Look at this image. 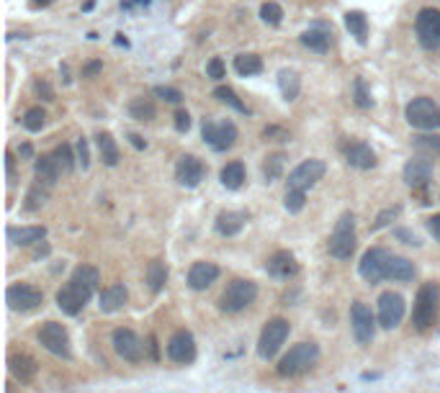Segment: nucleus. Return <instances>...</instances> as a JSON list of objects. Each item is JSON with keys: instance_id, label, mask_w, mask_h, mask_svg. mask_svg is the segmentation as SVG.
Wrapping results in <instances>:
<instances>
[{"instance_id": "a19ab883", "label": "nucleus", "mask_w": 440, "mask_h": 393, "mask_svg": "<svg viewBox=\"0 0 440 393\" xmlns=\"http://www.w3.org/2000/svg\"><path fill=\"white\" fill-rule=\"evenodd\" d=\"M214 98L216 101H222V103H227V106H232L234 110H240V113H248V106L237 98V93H234L232 87L229 85H219V87H214Z\"/></svg>"}, {"instance_id": "aec40b11", "label": "nucleus", "mask_w": 440, "mask_h": 393, "mask_svg": "<svg viewBox=\"0 0 440 393\" xmlns=\"http://www.w3.org/2000/svg\"><path fill=\"white\" fill-rule=\"evenodd\" d=\"M265 270H268V276L278 278V280H288V278H294L299 273V262L291 252L281 250L265 262Z\"/></svg>"}, {"instance_id": "f8f14e48", "label": "nucleus", "mask_w": 440, "mask_h": 393, "mask_svg": "<svg viewBox=\"0 0 440 393\" xmlns=\"http://www.w3.org/2000/svg\"><path fill=\"white\" fill-rule=\"evenodd\" d=\"M404 311H407V303L402 299L399 293L394 291H386L381 293V299H378V324L384 327V329H397L404 319Z\"/></svg>"}, {"instance_id": "4be33fe9", "label": "nucleus", "mask_w": 440, "mask_h": 393, "mask_svg": "<svg viewBox=\"0 0 440 393\" xmlns=\"http://www.w3.org/2000/svg\"><path fill=\"white\" fill-rule=\"evenodd\" d=\"M345 159H348V165L355 167V170H371V167H376V155H374V150H371L369 144H363V142L345 144Z\"/></svg>"}, {"instance_id": "cd10ccee", "label": "nucleus", "mask_w": 440, "mask_h": 393, "mask_svg": "<svg viewBox=\"0 0 440 393\" xmlns=\"http://www.w3.org/2000/svg\"><path fill=\"white\" fill-rule=\"evenodd\" d=\"M345 29L350 31V36L358 39V44H366L369 39V18L363 10H348L345 13Z\"/></svg>"}, {"instance_id": "bf43d9fd", "label": "nucleus", "mask_w": 440, "mask_h": 393, "mask_svg": "<svg viewBox=\"0 0 440 393\" xmlns=\"http://www.w3.org/2000/svg\"><path fill=\"white\" fill-rule=\"evenodd\" d=\"M129 139H132V144H134L136 150H144V147H147V144L142 142V136H139V134H129Z\"/></svg>"}, {"instance_id": "4468645a", "label": "nucleus", "mask_w": 440, "mask_h": 393, "mask_svg": "<svg viewBox=\"0 0 440 393\" xmlns=\"http://www.w3.org/2000/svg\"><path fill=\"white\" fill-rule=\"evenodd\" d=\"M6 301L13 311H34L44 303V293L29 283H13L6 291Z\"/></svg>"}, {"instance_id": "f03ea898", "label": "nucleus", "mask_w": 440, "mask_h": 393, "mask_svg": "<svg viewBox=\"0 0 440 393\" xmlns=\"http://www.w3.org/2000/svg\"><path fill=\"white\" fill-rule=\"evenodd\" d=\"M320 360V345L317 342H299L288 350L278 362V376L294 378L301 376L306 370H312Z\"/></svg>"}, {"instance_id": "6e6d98bb", "label": "nucleus", "mask_w": 440, "mask_h": 393, "mask_svg": "<svg viewBox=\"0 0 440 393\" xmlns=\"http://www.w3.org/2000/svg\"><path fill=\"white\" fill-rule=\"evenodd\" d=\"M427 229H430V234L440 242V213H435V216L427 219Z\"/></svg>"}, {"instance_id": "9b49d317", "label": "nucleus", "mask_w": 440, "mask_h": 393, "mask_svg": "<svg viewBox=\"0 0 440 393\" xmlns=\"http://www.w3.org/2000/svg\"><path fill=\"white\" fill-rule=\"evenodd\" d=\"M350 329L358 345H371L376 334V316L371 314V308L363 301H355L350 306Z\"/></svg>"}, {"instance_id": "de8ad7c7", "label": "nucleus", "mask_w": 440, "mask_h": 393, "mask_svg": "<svg viewBox=\"0 0 440 393\" xmlns=\"http://www.w3.org/2000/svg\"><path fill=\"white\" fill-rule=\"evenodd\" d=\"M206 78H211V80H225L227 78V67H225V59H222V57H211V59H208Z\"/></svg>"}, {"instance_id": "2eb2a0df", "label": "nucleus", "mask_w": 440, "mask_h": 393, "mask_svg": "<svg viewBox=\"0 0 440 393\" xmlns=\"http://www.w3.org/2000/svg\"><path fill=\"white\" fill-rule=\"evenodd\" d=\"M111 342H113V350H116V355H119V357H124L127 362H139L144 357V342L136 337V331L127 329V327L113 329Z\"/></svg>"}, {"instance_id": "3c124183", "label": "nucleus", "mask_w": 440, "mask_h": 393, "mask_svg": "<svg viewBox=\"0 0 440 393\" xmlns=\"http://www.w3.org/2000/svg\"><path fill=\"white\" fill-rule=\"evenodd\" d=\"M78 162L83 165V170H88L90 165V150H88V139H78Z\"/></svg>"}, {"instance_id": "680f3d73", "label": "nucleus", "mask_w": 440, "mask_h": 393, "mask_svg": "<svg viewBox=\"0 0 440 393\" xmlns=\"http://www.w3.org/2000/svg\"><path fill=\"white\" fill-rule=\"evenodd\" d=\"M150 352H152V360H157L160 355H157V339L155 337H150Z\"/></svg>"}, {"instance_id": "9d476101", "label": "nucleus", "mask_w": 440, "mask_h": 393, "mask_svg": "<svg viewBox=\"0 0 440 393\" xmlns=\"http://www.w3.org/2000/svg\"><path fill=\"white\" fill-rule=\"evenodd\" d=\"M415 34L420 47L427 52L440 49V10L438 8H423L415 18Z\"/></svg>"}, {"instance_id": "b1692460", "label": "nucleus", "mask_w": 440, "mask_h": 393, "mask_svg": "<svg viewBox=\"0 0 440 393\" xmlns=\"http://www.w3.org/2000/svg\"><path fill=\"white\" fill-rule=\"evenodd\" d=\"M8 368L10 373H13V378H18L21 383H29V380H34L36 378V373H39V365H36V360H34L31 355H24V352H16L8 357Z\"/></svg>"}, {"instance_id": "4c0bfd02", "label": "nucleus", "mask_w": 440, "mask_h": 393, "mask_svg": "<svg viewBox=\"0 0 440 393\" xmlns=\"http://www.w3.org/2000/svg\"><path fill=\"white\" fill-rule=\"evenodd\" d=\"M129 116L136 118V121H155L157 108H155L152 101H147V98H136V101L129 103Z\"/></svg>"}, {"instance_id": "6ab92c4d", "label": "nucleus", "mask_w": 440, "mask_h": 393, "mask_svg": "<svg viewBox=\"0 0 440 393\" xmlns=\"http://www.w3.org/2000/svg\"><path fill=\"white\" fill-rule=\"evenodd\" d=\"M402 178L407 183L409 188H425L432 178V159L427 157H412L407 159V165L402 170Z\"/></svg>"}, {"instance_id": "c756f323", "label": "nucleus", "mask_w": 440, "mask_h": 393, "mask_svg": "<svg viewBox=\"0 0 440 393\" xmlns=\"http://www.w3.org/2000/svg\"><path fill=\"white\" fill-rule=\"evenodd\" d=\"M47 236V229L44 227H21V229H8V239L18 247H29V244H36Z\"/></svg>"}, {"instance_id": "e433bc0d", "label": "nucleus", "mask_w": 440, "mask_h": 393, "mask_svg": "<svg viewBox=\"0 0 440 393\" xmlns=\"http://www.w3.org/2000/svg\"><path fill=\"white\" fill-rule=\"evenodd\" d=\"M52 159H55L59 175H70L72 170H75V159L78 157L72 155L70 144H59V147H55V152H52Z\"/></svg>"}, {"instance_id": "72a5a7b5", "label": "nucleus", "mask_w": 440, "mask_h": 393, "mask_svg": "<svg viewBox=\"0 0 440 393\" xmlns=\"http://www.w3.org/2000/svg\"><path fill=\"white\" fill-rule=\"evenodd\" d=\"M278 87L283 101H297L299 90H301V80L294 70H281L278 72Z\"/></svg>"}, {"instance_id": "58836bf2", "label": "nucleus", "mask_w": 440, "mask_h": 393, "mask_svg": "<svg viewBox=\"0 0 440 393\" xmlns=\"http://www.w3.org/2000/svg\"><path fill=\"white\" fill-rule=\"evenodd\" d=\"M21 124H24L26 131H41L44 129V124H47V110L41 108V106H34V108H29L24 113V118H21Z\"/></svg>"}, {"instance_id": "c85d7f7f", "label": "nucleus", "mask_w": 440, "mask_h": 393, "mask_svg": "<svg viewBox=\"0 0 440 393\" xmlns=\"http://www.w3.org/2000/svg\"><path fill=\"white\" fill-rule=\"evenodd\" d=\"M34 173H36V180H39V185H44V188H52V185L57 183V178H59V170H57L55 159H52V155L36 157Z\"/></svg>"}, {"instance_id": "4d7b16f0", "label": "nucleus", "mask_w": 440, "mask_h": 393, "mask_svg": "<svg viewBox=\"0 0 440 393\" xmlns=\"http://www.w3.org/2000/svg\"><path fill=\"white\" fill-rule=\"evenodd\" d=\"M18 155H21L24 159H31V157H34V147H31V144H21V150H18Z\"/></svg>"}, {"instance_id": "393cba45", "label": "nucleus", "mask_w": 440, "mask_h": 393, "mask_svg": "<svg viewBox=\"0 0 440 393\" xmlns=\"http://www.w3.org/2000/svg\"><path fill=\"white\" fill-rule=\"evenodd\" d=\"M127 299H129V293L121 283L108 285V288H104V293H101V311H104V314H113V311L124 308Z\"/></svg>"}, {"instance_id": "dca6fc26", "label": "nucleus", "mask_w": 440, "mask_h": 393, "mask_svg": "<svg viewBox=\"0 0 440 393\" xmlns=\"http://www.w3.org/2000/svg\"><path fill=\"white\" fill-rule=\"evenodd\" d=\"M386 262H389V252L381 250V247H374L363 255L358 265V273L360 278L366 280V283H378V280H384L386 278Z\"/></svg>"}, {"instance_id": "f3484780", "label": "nucleus", "mask_w": 440, "mask_h": 393, "mask_svg": "<svg viewBox=\"0 0 440 393\" xmlns=\"http://www.w3.org/2000/svg\"><path fill=\"white\" fill-rule=\"evenodd\" d=\"M168 357L178 365H188L196 360V339L188 329H178L168 339Z\"/></svg>"}, {"instance_id": "37998d69", "label": "nucleus", "mask_w": 440, "mask_h": 393, "mask_svg": "<svg viewBox=\"0 0 440 393\" xmlns=\"http://www.w3.org/2000/svg\"><path fill=\"white\" fill-rule=\"evenodd\" d=\"M49 188H41V185H34L29 193H26V203H24V208L26 211H39L41 206L47 203V193Z\"/></svg>"}, {"instance_id": "8fccbe9b", "label": "nucleus", "mask_w": 440, "mask_h": 393, "mask_svg": "<svg viewBox=\"0 0 440 393\" xmlns=\"http://www.w3.org/2000/svg\"><path fill=\"white\" fill-rule=\"evenodd\" d=\"M34 90H36V95H39L41 101H55V90H52V85L44 78H39L34 83Z\"/></svg>"}, {"instance_id": "ddd939ff", "label": "nucleus", "mask_w": 440, "mask_h": 393, "mask_svg": "<svg viewBox=\"0 0 440 393\" xmlns=\"http://www.w3.org/2000/svg\"><path fill=\"white\" fill-rule=\"evenodd\" d=\"M39 342L44 350H49L52 355H57V357H70V334H67V329H64L62 324L57 322H47L44 327L39 329Z\"/></svg>"}, {"instance_id": "423d86ee", "label": "nucleus", "mask_w": 440, "mask_h": 393, "mask_svg": "<svg viewBox=\"0 0 440 393\" xmlns=\"http://www.w3.org/2000/svg\"><path fill=\"white\" fill-rule=\"evenodd\" d=\"M438 306H440V288L435 283H425L417 291L415 308H412V322L417 329H427L438 319Z\"/></svg>"}, {"instance_id": "49530a36", "label": "nucleus", "mask_w": 440, "mask_h": 393, "mask_svg": "<svg viewBox=\"0 0 440 393\" xmlns=\"http://www.w3.org/2000/svg\"><path fill=\"white\" fill-rule=\"evenodd\" d=\"M399 213H402V206H389V208H384V211L378 213L376 216V221H374V231H376V229H384V227H389V224H392V221H397L399 219Z\"/></svg>"}, {"instance_id": "603ef678", "label": "nucleus", "mask_w": 440, "mask_h": 393, "mask_svg": "<svg viewBox=\"0 0 440 393\" xmlns=\"http://www.w3.org/2000/svg\"><path fill=\"white\" fill-rule=\"evenodd\" d=\"M98 72H104V62L101 59H90V62L83 64V78H96Z\"/></svg>"}, {"instance_id": "13d9d810", "label": "nucleus", "mask_w": 440, "mask_h": 393, "mask_svg": "<svg viewBox=\"0 0 440 393\" xmlns=\"http://www.w3.org/2000/svg\"><path fill=\"white\" fill-rule=\"evenodd\" d=\"M6 170H8V183H13L16 175H13V157L10 155H6Z\"/></svg>"}, {"instance_id": "7ed1b4c3", "label": "nucleus", "mask_w": 440, "mask_h": 393, "mask_svg": "<svg viewBox=\"0 0 440 393\" xmlns=\"http://www.w3.org/2000/svg\"><path fill=\"white\" fill-rule=\"evenodd\" d=\"M404 116H407V124L412 129H420V131H435L440 129V106L432 98H415V101L407 103V108H404Z\"/></svg>"}, {"instance_id": "052dcab7", "label": "nucleus", "mask_w": 440, "mask_h": 393, "mask_svg": "<svg viewBox=\"0 0 440 393\" xmlns=\"http://www.w3.org/2000/svg\"><path fill=\"white\" fill-rule=\"evenodd\" d=\"M55 0H31V6L34 8H47V6H52Z\"/></svg>"}, {"instance_id": "bb28decb", "label": "nucleus", "mask_w": 440, "mask_h": 393, "mask_svg": "<svg viewBox=\"0 0 440 393\" xmlns=\"http://www.w3.org/2000/svg\"><path fill=\"white\" fill-rule=\"evenodd\" d=\"M245 221H248V216L240 211H222L216 216V231L222 236H234L242 231Z\"/></svg>"}, {"instance_id": "6e6552de", "label": "nucleus", "mask_w": 440, "mask_h": 393, "mask_svg": "<svg viewBox=\"0 0 440 393\" xmlns=\"http://www.w3.org/2000/svg\"><path fill=\"white\" fill-rule=\"evenodd\" d=\"M325 173H327V165L322 159H304L301 165H297L288 173L286 190H301V193H306V190L314 188L325 178Z\"/></svg>"}, {"instance_id": "412c9836", "label": "nucleus", "mask_w": 440, "mask_h": 393, "mask_svg": "<svg viewBox=\"0 0 440 393\" xmlns=\"http://www.w3.org/2000/svg\"><path fill=\"white\" fill-rule=\"evenodd\" d=\"M299 41H301L306 49L317 52V55H327L329 47H332V29H327V26H322V24H314L299 36Z\"/></svg>"}, {"instance_id": "5fc2aeb1", "label": "nucleus", "mask_w": 440, "mask_h": 393, "mask_svg": "<svg viewBox=\"0 0 440 393\" xmlns=\"http://www.w3.org/2000/svg\"><path fill=\"white\" fill-rule=\"evenodd\" d=\"M394 236H397V239H404V244H415V247H420V239H417V234H412V231H407V229H397V231H394Z\"/></svg>"}, {"instance_id": "2f4dec72", "label": "nucleus", "mask_w": 440, "mask_h": 393, "mask_svg": "<svg viewBox=\"0 0 440 393\" xmlns=\"http://www.w3.org/2000/svg\"><path fill=\"white\" fill-rule=\"evenodd\" d=\"M96 144H98V152H101V159H104V165L108 167H116L119 165V147H116V139H113L108 131H104V134L96 136Z\"/></svg>"}, {"instance_id": "864d4df0", "label": "nucleus", "mask_w": 440, "mask_h": 393, "mask_svg": "<svg viewBox=\"0 0 440 393\" xmlns=\"http://www.w3.org/2000/svg\"><path fill=\"white\" fill-rule=\"evenodd\" d=\"M173 118H176V129L180 131V134L191 129V113H188V110H176V116Z\"/></svg>"}, {"instance_id": "1a4fd4ad", "label": "nucleus", "mask_w": 440, "mask_h": 393, "mask_svg": "<svg viewBox=\"0 0 440 393\" xmlns=\"http://www.w3.org/2000/svg\"><path fill=\"white\" fill-rule=\"evenodd\" d=\"M288 327L286 319H271V322L265 324L263 331H260V339H257V355L263 357V360H273L276 355H278L281 345L288 339Z\"/></svg>"}, {"instance_id": "ea45409f", "label": "nucleus", "mask_w": 440, "mask_h": 393, "mask_svg": "<svg viewBox=\"0 0 440 393\" xmlns=\"http://www.w3.org/2000/svg\"><path fill=\"white\" fill-rule=\"evenodd\" d=\"M283 162H286V157L281 155V152H276V155H268L263 162V175L268 183H276L283 175Z\"/></svg>"}, {"instance_id": "20e7f679", "label": "nucleus", "mask_w": 440, "mask_h": 393, "mask_svg": "<svg viewBox=\"0 0 440 393\" xmlns=\"http://www.w3.org/2000/svg\"><path fill=\"white\" fill-rule=\"evenodd\" d=\"M257 299V285L253 280H245V278H237L232 283L227 285L222 299H219V308L227 311V314H240L248 306H253Z\"/></svg>"}, {"instance_id": "a211bd4d", "label": "nucleus", "mask_w": 440, "mask_h": 393, "mask_svg": "<svg viewBox=\"0 0 440 393\" xmlns=\"http://www.w3.org/2000/svg\"><path fill=\"white\" fill-rule=\"evenodd\" d=\"M176 178L183 188H196L206 178V165L199 157H193V155H183L176 165Z\"/></svg>"}, {"instance_id": "f257e3e1", "label": "nucleus", "mask_w": 440, "mask_h": 393, "mask_svg": "<svg viewBox=\"0 0 440 393\" xmlns=\"http://www.w3.org/2000/svg\"><path fill=\"white\" fill-rule=\"evenodd\" d=\"M98 283H101V276H98L96 268L90 265H80L75 268V273L70 276V280L64 283V288L57 293V306L62 308L64 314H80L83 306L90 301V296L96 293Z\"/></svg>"}, {"instance_id": "473e14b6", "label": "nucleus", "mask_w": 440, "mask_h": 393, "mask_svg": "<svg viewBox=\"0 0 440 393\" xmlns=\"http://www.w3.org/2000/svg\"><path fill=\"white\" fill-rule=\"evenodd\" d=\"M165 283H168V265L162 259H152L147 265V285H150V291L160 293L165 288Z\"/></svg>"}, {"instance_id": "a18cd8bd", "label": "nucleus", "mask_w": 440, "mask_h": 393, "mask_svg": "<svg viewBox=\"0 0 440 393\" xmlns=\"http://www.w3.org/2000/svg\"><path fill=\"white\" fill-rule=\"evenodd\" d=\"M306 203V193L301 190H286V198H283V206H286L288 213H299Z\"/></svg>"}, {"instance_id": "79ce46f5", "label": "nucleus", "mask_w": 440, "mask_h": 393, "mask_svg": "<svg viewBox=\"0 0 440 393\" xmlns=\"http://www.w3.org/2000/svg\"><path fill=\"white\" fill-rule=\"evenodd\" d=\"M353 103H355L358 108H371V106H374V98H371L363 78H355V83H353Z\"/></svg>"}, {"instance_id": "f704fd0d", "label": "nucleus", "mask_w": 440, "mask_h": 393, "mask_svg": "<svg viewBox=\"0 0 440 393\" xmlns=\"http://www.w3.org/2000/svg\"><path fill=\"white\" fill-rule=\"evenodd\" d=\"M234 70L242 78H253V75H260L263 72V57L257 55H237L234 57Z\"/></svg>"}, {"instance_id": "39448f33", "label": "nucleus", "mask_w": 440, "mask_h": 393, "mask_svg": "<svg viewBox=\"0 0 440 393\" xmlns=\"http://www.w3.org/2000/svg\"><path fill=\"white\" fill-rule=\"evenodd\" d=\"M327 252L337 259L353 257V252H355V216L350 211L337 219L335 229H332V236H329L327 242Z\"/></svg>"}, {"instance_id": "c9c22d12", "label": "nucleus", "mask_w": 440, "mask_h": 393, "mask_svg": "<svg viewBox=\"0 0 440 393\" xmlns=\"http://www.w3.org/2000/svg\"><path fill=\"white\" fill-rule=\"evenodd\" d=\"M222 185L229 190H237L242 188V183H245V165L242 162H229V165L222 167Z\"/></svg>"}, {"instance_id": "c03bdc74", "label": "nucleus", "mask_w": 440, "mask_h": 393, "mask_svg": "<svg viewBox=\"0 0 440 393\" xmlns=\"http://www.w3.org/2000/svg\"><path fill=\"white\" fill-rule=\"evenodd\" d=\"M260 21L268 26H278L283 21V8L278 3H263L260 6Z\"/></svg>"}, {"instance_id": "7c9ffc66", "label": "nucleus", "mask_w": 440, "mask_h": 393, "mask_svg": "<svg viewBox=\"0 0 440 393\" xmlns=\"http://www.w3.org/2000/svg\"><path fill=\"white\" fill-rule=\"evenodd\" d=\"M412 147L417 150L420 157H427V159L440 157V134H417V136H412Z\"/></svg>"}, {"instance_id": "5701e85b", "label": "nucleus", "mask_w": 440, "mask_h": 393, "mask_svg": "<svg viewBox=\"0 0 440 393\" xmlns=\"http://www.w3.org/2000/svg\"><path fill=\"white\" fill-rule=\"evenodd\" d=\"M216 278H219V268L214 262H193L191 270H188V285L193 291H206Z\"/></svg>"}, {"instance_id": "0eeeda50", "label": "nucleus", "mask_w": 440, "mask_h": 393, "mask_svg": "<svg viewBox=\"0 0 440 393\" xmlns=\"http://www.w3.org/2000/svg\"><path fill=\"white\" fill-rule=\"evenodd\" d=\"M201 136H204V142L216 152H227L232 150L234 144H237V126L232 121H211V118H204V124H201Z\"/></svg>"}, {"instance_id": "09e8293b", "label": "nucleus", "mask_w": 440, "mask_h": 393, "mask_svg": "<svg viewBox=\"0 0 440 393\" xmlns=\"http://www.w3.org/2000/svg\"><path fill=\"white\" fill-rule=\"evenodd\" d=\"M155 95L162 98V101H168V103H176V106L183 101V93H180L178 87H170V85H157L155 87Z\"/></svg>"}, {"instance_id": "a878e982", "label": "nucleus", "mask_w": 440, "mask_h": 393, "mask_svg": "<svg viewBox=\"0 0 440 393\" xmlns=\"http://www.w3.org/2000/svg\"><path fill=\"white\" fill-rule=\"evenodd\" d=\"M386 278L399 280V283L412 280V278H415V265H412V259L399 257V255H389V262H386Z\"/></svg>"}]
</instances>
